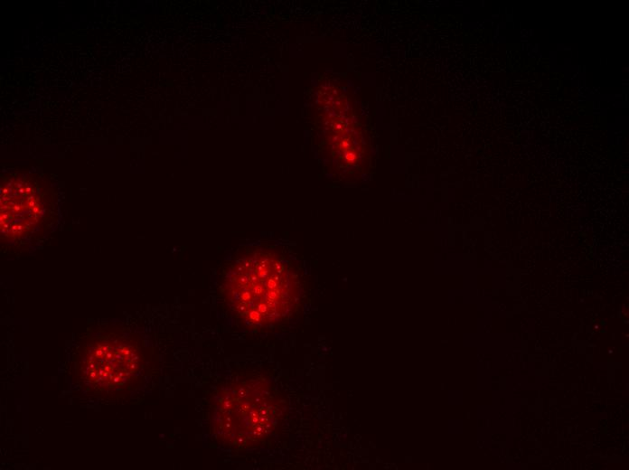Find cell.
<instances>
[{
  "label": "cell",
  "mask_w": 629,
  "mask_h": 470,
  "mask_svg": "<svg viewBox=\"0 0 629 470\" xmlns=\"http://www.w3.org/2000/svg\"><path fill=\"white\" fill-rule=\"evenodd\" d=\"M225 299L238 316L267 325L283 314L287 300V272L275 253L254 248L230 264L223 278Z\"/></svg>",
  "instance_id": "6da1fadb"
}]
</instances>
